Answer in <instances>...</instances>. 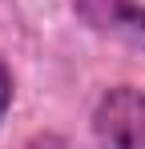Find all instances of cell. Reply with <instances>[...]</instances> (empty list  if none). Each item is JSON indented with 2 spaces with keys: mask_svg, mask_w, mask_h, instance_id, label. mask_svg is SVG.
<instances>
[{
  "mask_svg": "<svg viewBox=\"0 0 145 149\" xmlns=\"http://www.w3.org/2000/svg\"><path fill=\"white\" fill-rule=\"evenodd\" d=\"M28 149H69V141L61 133H52V129H40V133L28 137Z\"/></svg>",
  "mask_w": 145,
  "mask_h": 149,
  "instance_id": "cell-4",
  "label": "cell"
},
{
  "mask_svg": "<svg viewBox=\"0 0 145 149\" xmlns=\"http://www.w3.org/2000/svg\"><path fill=\"white\" fill-rule=\"evenodd\" d=\"M12 97H16V81H12V69H8V61L0 56V121L8 117V109H12Z\"/></svg>",
  "mask_w": 145,
  "mask_h": 149,
  "instance_id": "cell-3",
  "label": "cell"
},
{
  "mask_svg": "<svg viewBox=\"0 0 145 149\" xmlns=\"http://www.w3.org/2000/svg\"><path fill=\"white\" fill-rule=\"evenodd\" d=\"M93 137L101 149H145V89H105L93 105Z\"/></svg>",
  "mask_w": 145,
  "mask_h": 149,
  "instance_id": "cell-1",
  "label": "cell"
},
{
  "mask_svg": "<svg viewBox=\"0 0 145 149\" xmlns=\"http://www.w3.org/2000/svg\"><path fill=\"white\" fill-rule=\"evenodd\" d=\"M69 8L89 32L145 49V4L141 0H69Z\"/></svg>",
  "mask_w": 145,
  "mask_h": 149,
  "instance_id": "cell-2",
  "label": "cell"
}]
</instances>
